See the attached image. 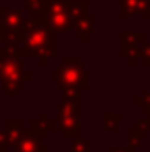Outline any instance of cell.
Returning a JSON list of instances; mask_svg holds the SVG:
<instances>
[{
  "instance_id": "1",
  "label": "cell",
  "mask_w": 150,
  "mask_h": 152,
  "mask_svg": "<svg viewBox=\"0 0 150 152\" xmlns=\"http://www.w3.org/2000/svg\"><path fill=\"white\" fill-rule=\"evenodd\" d=\"M37 12L44 16L41 25L46 23L57 32H66L73 25L69 7L64 4V0H41V7Z\"/></svg>"
},
{
  "instance_id": "2",
  "label": "cell",
  "mask_w": 150,
  "mask_h": 152,
  "mask_svg": "<svg viewBox=\"0 0 150 152\" xmlns=\"http://www.w3.org/2000/svg\"><path fill=\"white\" fill-rule=\"evenodd\" d=\"M57 83L62 87V90L71 96L78 88L87 87V73L81 66L79 58H66L62 67L57 71Z\"/></svg>"
},
{
  "instance_id": "3",
  "label": "cell",
  "mask_w": 150,
  "mask_h": 152,
  "mask_svg": "<svg viewBox=\"0 0 150 152\" xmlns=\"http://www.w3.org/2000/svg\"><path fill=\"white\" fill-rule=\"evenodd\" d=\"M21 51L27 53V55L41 57V62L46 64L48 58L55 55V42H53V37H51L50 30L42 28V27H37V28L30 30L28 36L25 37V48Z\"/></svg>"
},
{
  "instance_id": "4",
  "label": "cell",
  "mask_w": 150,
  "mask_h": 152,
  "mask_svg": "<svg viewBox=\"0 0 150 152\" xmlns=\"http://www.w3.org/2000/svg\"><path fill=\"white\" fill-rule=\"evenodd\" d=\"M23 21L25 20L20 11H11V9L0 11V32L9 41H14L16 37L21 39L20 32L23 30Z\"/></svg>"
},
{
  "instance_id": "5",
  "label": "cell",
  "mask_w": 150,
  "mask_h": 152,
  "mask_svg": "<svg viewBox=\"0 0 150 152\" xmlns=\"http://www.w3.org/2000/svg\"><path fill=\"white\" fill-rule=\"evenodd\" d=\"M147 12H149V0H122L120 4V16L147 14Z\"/></svg>"
},
{
  "instance_id": "6",
  "label": "cell",
  "mask_w": 150,
  "mask_h": 152,
  "mask_svg": "<svg viewBox=\"0 0 150 152\" xmlns=\"http://www.w3.org/2000/svg\"><path fill=\"white\" fill-rule=\"evenodd\" d=\"M58 117H60V124H62V127L76 126V110H74V106H73V104L64 103V104L60 106Z\"/></svg>"
},
{
  "instance_id": "7",
  "label": "cell",
  "mask_w": 150,
  "mask_h": 152,
  "mask_svg": "<svg viewBox=\"0 0 150 152\" xmlns=\"http://www.w3.org/2000/svg\"><path fill=\"white\" fill-rule=\"evenodd\" d=\"M73 25H74V32L79 36L81 41H85V39L88 37V34L92 32V18H88V16L81 18L79 21H76Z\"/></svg>"
},
{
  "instance_id": "8",
  "label": "cell",
  "mask_w": 150,
  "mask_h": 152,
  "mask_svg": "<svg viewBox=\"0 0 150 152\" xmlns=\"http://www.w3.org/2000/svg\"><path fill=\"white\" fill-rule=\"evenodd\" d=\"M138 55L143 58V62H145V64H150V42H149V44H145L141 50H138Z\"/></svg>"
},
{
  "instance_id": "9",
  "label": "cell",
  "mask_w": 150,
  "mask_h": 152,
  "mask_svg": "<svg viewBox=\"0 0 150 152\" xmlns=\"http://www.w3.org/2000/svg\"><path fill=\"white\" fill-rule=\"evenodd\" d=\"M147 14L150 16V0H149V12H147Z\"/></svg>"
}]
</instances>
